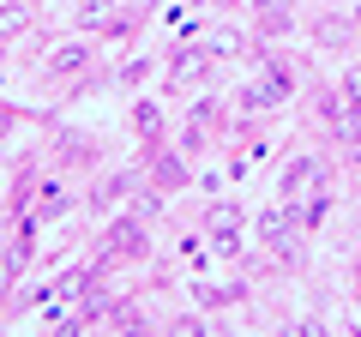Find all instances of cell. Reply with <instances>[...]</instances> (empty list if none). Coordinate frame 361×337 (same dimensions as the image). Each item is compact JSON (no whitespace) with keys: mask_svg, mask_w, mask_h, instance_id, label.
Instances as JSON below:
<instances>
[{"mask_svg":"<svg viewBox=\"0 0 361 337\" xmlns=\"http://www.w3.org/2000/svg\"><path fill=\"white\" fill-rule=\"evenodd\" d=\"M247 109H277V103H289V73L283 66H259V78L247 85Z\"/></svg>","mask_w":361,"mask_h":337,"instance_id":"obj_1","label":"cell"},{"mask_svg":"<svg viewBox=\"0 0 361 337\" xmlns=\"http://www.w3.org/2000/svg\"><path fill=\"white\" fill-rule=\"evenodd\" d=\"M85 54H90L85 42H66V49H54V54H49V78H73L78 66H85Z\"/></svg>","mask_w":361,"mask_h":337,"instance_id":"obj_6","label":"cell"},{"mask_svg":"<svg viewBox=\"0 0 361 337\" xmlns=\"http://www.w3.org/2000/svg\"><path fill=\"white\" fill-rule=\"evenodd\" d=\"M253 229H259L265 247H289V235H295V211H289V205H265L253 217Z\"/></svg>","mask_w":361,"mask_h":337,"instance_id":"obj_2","label":"cell"},{"mask_svg":"<svg viewBox=\"0 0 361 337\" xmlns=\"http://www.w3.org/2000/svg\"><path fill=\"white\" fill-rule=\"evenodd\" d=\"M307 181H313V157H301V163L283 168V187H277V193H283V199H301V187H307Z\"/></svg>","mask_w":361,"mask_h":337,"instance_id":"obj_7","label":"cell"},{"mask_svg":"<svg viewBox=\"0 0 361 337\" xmlns=\"http://www.w3.org/2000/svg\"><path fill=\"white\" fill-rule=\"evenodd\" d=\"M205 73H211L205 49H180L175 66H169V85H175V91H193V85H205Z\"/></svg>","mask_w":361,"mask_h":337,"instance_id":"obj_3","label":"cell"},{"mask_svg":"<svg viewBox=\"0 0 361 337\" xmlns=\"http://www.w3.org/2000/svg\"><path fill=\"white\" fill-rule=\"evenodd\" d=\"M349 139H361V109H349Z\"/></svg>","mask_w":361,"mask_h":337,"instance_id":"obj_14","label":"cell"},{"mask_svg":"<svg viewBox=\"0 0 361 337\" xmlns=\"http://www.w3.org/2000/svg\"><path fill=\"white\" fill-rule=\"evenodd\" d=\"M66 211V193L61 187H42V199H37V211H30V223H54Z\"/></svg>","mask_w":361,"mask_h":337,"instance_id":"obj_8","label":"cell"},{"mask_svg":"<svg viewBox=\"0 0 361 337\" xmlns=\"http://www.w3.org/2000/svg\"><path fill=\"white\" fill-rule=\"evenodd\" d=\"M121 193H127V175H109V181L97 187V205H109V199H121Z\"/></svg>","mask_w":361,"mask_h":337,"instance_id":"obj_10","label":"cell"},{"mask_svg":"<svg viewBox=\"0 0 361 337\" xmlns=\"http://www.w3.org/2000/svg\"><path fill=\"white\" fill-rule=\"evenodd\" d=\"M211 235L223 253H241V205H217L211 211Z\"/></svg>","mask_w":361,"mask_h":337,"instance_id":"obj_5","label":"cell"},{"mask_svg":"<svg viewBox=\"0 0 361 337\" xmlns=\"http://www.w3.org/2000/svg\"><path fill=\"white\" fill-rule=\"evenodd\" d=\"M211 49L217 54H241V37H235V30H211Z\"/></svg>","mask_w":361,"mask_h":337,"instance_id":"obj_11","label":"cell"},{"mask_svg":"<svg viewBox=\"0 0 361 337\" xmlns=\"http://www.w3.org/2000/svg\"><path fill=\"white\" fill-rule=\"evenodd\" d=\"M157 181H163V187H180V163H175V157H163V163H157Z\"/></svg>","mask_w":361,"mask_h":337,"instance_id":"obj_13","label":"cell"},{"mask_svg":"<svg viewBox=\"0 0 361 337\" xmlns=\"http://www.w3.org/2000/svg\"><path fill=\"white\" fill-rule=\"evenodd\" d=\"M25 25H30V13L18 6V0H13V6H0V37H18Z\"/></svg>","mask_w":361,"mask_h":337,"instance_id":"obj_9","label":"cell"},{"mask_svg":"<svg viewBox=\"0 0 361 337\" xmlns=\"http://www.w3.org/2000/svg\"><path fill=\"white\" fill-rule=\"evenodd\" d=\"M343 97H349V109H361V66L343 73Z\"/></svg>","mask_w":361,"mask_h":337,"instance_id":"obj_12","label":"cell"},{"mask_svg":"<svg viewBox=\"0 0 361 337\" xmlns=\"http://www.w3.org/2000/svg\"><path fill=\"white\" fill-rule=\"evenodd\" d=\"M0 133H6V115H0Z\"/></svg>","mask_w":361,"mask_h":337,"instance_id":"obj_15","label":"cell"},{"mask_svg":"<svg viewBox=\"0 0 361 337\" xmlns=\"http://www.w3.org/2000/svg\"><path fill=\"white\" fill-rule=\"evenodd\" d=\"M103 247H109V259H139V253H145V229L133 217H121L115 229L103 235Z\"/></svg>","mask_w":361,"mask_h":337,"instance_id":"obj_4","label":"cell"}]
</instances>
